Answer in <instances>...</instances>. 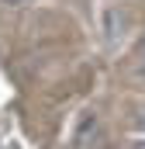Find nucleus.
<instances>
[{"instance_id":"nucleus-3","label":"nucleus","mask_w":145,"mask_h":149,"mask_svg":"<svg viewBox=\"0 0 145 149\" xmlns=\"http://www.w3.org/2000/svg\"><path fill=\"white\" fill-rule=\"evenodd\" d=\"M135 128H138V132H142V135H145V111L138 114V118H135Z\"/></svg>"},{"instance_id":"nucleus-5","label":"nucleus","mask_w":145,"mask_h":149,"mask_svg":"<svg viewBox=\"0 0 145 149\" xmlns=\"http://www.w3.org/2000/svg\"><path fill=\"white\" fill-rule=\"evenodd\" d=\"M128 149H145V142H131V146H128Z\"/></svg>"},{"instance_id":"nucleus-2","label":"nucleus","mask_w":145,"mask_h":149,"mask_svg":"<svg viewBox=\"0 0 145 149\" xmlns=\"http://www.w3.org/2000/svg\"><path fill=\"white\" fill-rule=\"evenodd\" d=\"M124 28H128V14H124L121 7H107V10H104V35H107L110 45H114L117 38H124Z\"/></svg>"},{"instance_id":"nucleus-1","label":"nucleus","mask_w":145,"mask_h":149,"mask_svg":"<svg viewBox=\"0 0 145 149\" xmlns=\"http://www.w3.org/2000/svg\"><path fill=\"white\" fill-rule=\"evenodd\" d=\"M97 139H100V118H97V111H83L76 118V125H72V135H69L72 149H93Z\"/></svg>"},{"instance_id":"nucleus-4","label":"nucleus","mask_w":145,"mask_h":149,"mask_svg":"<svg viewBox=\"0 0 145 149\" xmlns=\"http://www.w3.org/2000/svg\"><path fill=\"white\" fill-rule=\"evenodd\" d=\"M3 3H10V7H21V3H28V0H3Z\"/></svg>"}]
</instances>
